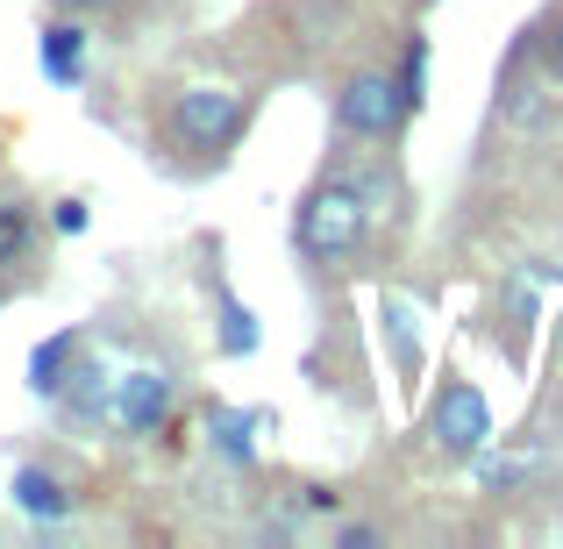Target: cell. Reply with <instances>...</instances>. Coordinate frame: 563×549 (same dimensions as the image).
<instances>
[{
    "label": "cell",
    "mask_w": 563,
    "mask_h": 549,
    "mask_svg": "<svg viewBox=\"0 0 563 549\" xmlns=\"http://www.w3.org/2000/svg\"><path fill=\"white\" fill-rule=\"evenodd\" d=\"M86 22L79 14H57V22H43V36H36V65H43V79L57 86V94H71V86L86 79Z\"/></svg>",
    "instance_id": "8992f818"
},
{
    "label": "cell",
    "mask_w": 563,
    "mask_h": 549,
    "mask_svg": "<svg viewBox=\"0 0 563 549\" xmlns=\"http://www.w3.org/2000/svg\"><path fill=\"white\" fill-rule=\"evenodd\" d=\"M428 442H435L442 457H456V464H478L485 442H493V407H485L478 385L442 378L435 407H428Z\"/></svg>",
    "instance_id": "3957f363"
},
{
    "label": "cell",
    "mask_w": 563,
    "mask_h": 549,
    "mask_svg": "<svg viewBox=\"0 0 563 549\" xmlns=\"http://www.w3.org/2000/svg\"><path fill=\"white\" fill-rule=\"evenodd\" d=\"M214 300H221V358H250V350H257V315H250L229 286H221Z\"/></svg>",
    "instance_id": "7c38bea8"
},
{
    "label": "cell",
    "mask_w": 563,
    "mask_h": 549,
    "mask_svg": "<svg viewBox=\"0 0 563 549\" xmlns=\"http://www.w3.org/2000/svg\"><path fill=\"white\" fill-rule=\"evenodd\" d=\"M542 72H550V79H563V14L550 22V36H542Z\"/></svg>",
    "instance_id": "2e32d148"
},
{
    "label": "cell",
    "mask_w": 563,
    "mask_h": 549,
    "mask_svg": "<svg viewBox=\"0 0 563 549\" xmlns=\"http://www.w3.org/2000/svg\"><path fill=\"white\" fill-rule=\"evenodd\" d=\"M335 542H350V549H364V542H378V536H372V528H364V521H350V528H335Z\"/></svg>",
    "instance_id": "ac0fdd59"
},
{
    "label": "cell",
    "mask_w": 563,
    "mask_h": 549,
    "mask_svg": "<svg viewBox=\"0 0 563 549\" xmlns=\"http://www.w3.org/2000/svg\"><path fill=\"white\" fill-rule=\"evenodd\" d=\"M43 243V221L29 200H0V272H14V264H29Z\"/></svg>",
    "instance_id": "8fae6325"
},
{
    "label": "cell",
    "mask_w": 563,
    "mask_h": 549,
    "mask_svg": "<svg viewBox=\"0 0 563 549\" xmlns=\"http://www.w3.org/2000/svg\"><path fill=\"white\" fill-rule=\"evenodd\" d=\"M8 493H14V514H29V521H43V528H57V521L71 514V493L51 479V471H36V464H22V471H14V485H8Z\"/></svg>",
    "instance_id": "9c48e42d"
},
{
    "label": "cell",
    "mask_w": 563,
    "mask_h": 549,
    "mask_svg": "<svg viewBox=\"0 0 563 549\" xmlns=\"http://www.w3.org/2000/svg\"><path fill=\"white\" fill-rule=\"evenodd\" d=\"M65 14H108V8H122V0H57Z\"/></svg>",
    "instance_id": "e0dca14e"
},
{
    "label": "cell",
    "mask_w": 563,
    "mask_h": 549,
    "mask_svg": "<svg viewBox=\"0 0 563 549\" xmlns=\"http://www.w3.org/2000/svg\"><path fill=\"white\" fill-rule=\"evenodd\" d=\"M86 221H93V215H86V200H57L51 207V229L57 235H86Z\"/></svg>",
    "instance_id": "9a60e30c"
},
{
    "label": "cell",
    "mask_w": 563,
    "mask_h": 549,
    "mask_svg": "<svg viewBox=\"0 0 563 549\" xmlns=\"http://www.w3.org/2000/svg\"><path fill=\"white\" fill-rule=\"evenodd\" d=\"M385 329H393V343H399V371H413L421 364V350H413V321H407V307H385Z\"/></svg>",
    "instance_id": "5bb4252c"
},
{
    "label": "cell",
    "mask_w": 563,
    "mask_h": 549,
    "mask_svg": "<svg viewBox=\"0 0 563 549\" xmlns=\"http://www.w3.org/2000/svg\"><path fill=\"white\" fill-rule=\"evenodd\" d=\"M393 86H399L407 108H421V100H428V29H413V36H407V51H399V65H393Z\"/></svg>",
    "instance_id": "4fadbf2b"
},
{
    "label": "cell",
    "mask_w": 563,
    "mask_h": 549,
    "mask_svg": "<svg viewBox=\"0 0 563 549\" xmlns=\"http://www.w3.org/2000/svg\"><path fill=\"white\" fill-rule=\"evenodd\" d=\"M172 371H157V364H136V371H122L114 378V393H108V421L122 428L129 442H143V436H157V428L172 421Z\"/></svg>",
    "instance_id": "5b68a950"
},
{
    "label": "cell",
    "mask_w": 563,
    "mask_h": 549,
    "mask_svg": "<svg viewBox=\"0 0 563 549\" xmlns=\"http://www.w3.org/2000/svg\"><path fill=\"white\" fill-rule=\"evenodd\" d=\"M79 358H86V336L79 329H57L51 343H36V350H29V393H36V399H57Z\"/></svg>",
    "instance_id": "ba28073f"
},
{
    "label": "cell",
    "mask_w": 563,
    "mask_h": 549,
    "mask_svg": "<svg viewBox=\"0 0 563 549\" xmlns=\"http://www.w3.org/2000/svg\"><path fill=\"white\" fill-rule=\"evenodd\" d=\"M257 428H264L257 407H207V450L243 471V464H257Z\"/></svg>",
    "instance_id": "52a82bcc"
},
{
    "label": "cell",
    "mask_w": 563,
    "mask_h": 549,
    "mask_svg": "<svg viewBox=\"0 0 563 549\" xmlns=\"http://www.w3.org/2000/svg\"><path fill=\"white\" fill-rule=\"evenodd\" d=\"M372 193H364V179H350V172H329V179L307 186V200L292 207V243H300V257H350V250L364 243V229H372Z\"/></svg>",
    "instance_id": "6da1fadb"
},
{
    "label": "cell",
    "mask_w": 563,
    "mask_h": 549,
    "mask_svg": "<svg viewBox=\"0 0 563 549\" xmlns=\"http://www.w3.org/2000/svg\"><path fill=\"white\" fill-rule=\"evenodd\" d=\"M108 393H114V371L108 364H71L65 393H57V407H65V421H108Z\"/></svg>",
    "instance_id": "30bf717a"
},
{
    "label": "cell",
    "mask_w": 563,
    "mask_h": 549,
    "mask_svg": "<svg viewBox=\"0 0 563 549\" xmlns=\"http://www.w3.org/2000/svg\"><path fill=\"white\" fill-rule=\"evenodd\" d=\"M407 100H399L393 72H357V79L335 94V136H364V143H393L407 122Z\"/></svg>",
    "instance_id": "277c9868"
},
{
    "label": "cell",
    "mask_w": 563,
    "mask_h": 549,
    "mask_svg": "<svg viewBox=\"0 0 563 549\" xmlns=\"http://www.w3.org/2000/svg\"><path fill=\"white\" fill-rule=\"evenodd\" d=\"M243 122H250V108H243L235 86H179V94H172V136H179L186 151L221 157L243 136Z\"/></svg>",
    "instance_id": "7a4b0ae2"
}]
</instances>
